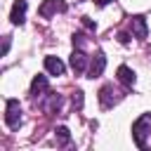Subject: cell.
<instances>
[{"mask_svg":"<svg viewBox=\"0 0 151 151\" xmlns=\"http://www.w3.org/2000/svg\"><path fill=\"white\" fill-rule=\"evenodd\" d=\"M73 104H76L78 109L83 106V92H80V90H78V92H73Z\"/></svg>","mask_w":151,"mask_h":151,"instance_id":"obj_13","label":"cell"},{"mask_svg":"<svg viewBox=\"0 0 151 151\" xmlns=\"http://www.w3.org/2000/svg\"><path fill=\"white\" fill-rule=\"evenodd\" d=\"M109 2H111V0H97V5H99V7H104V5H109Z\"/></svg>","mask_w":151,"mask_h":151,"instance_id":"obj_16","label":"cell"},{"mask_svg":"<svg viewBox=\"0 0 151 151\" xmlns=\"http://www.w3.org/2000/svg\"><path fill=\"white\" fill-rule=\"evenodd\" d=\"M57 137H59V142H61V144H66V142L71 139V134H68V130H66V127H57Z\"/></svg>","mask_w":151,"mask_h":151,"instance_id":"obj_12","label":"cell"},{"mask_svg":"<svg viewBox=\"0 0 151 151\" xmlns=\"http://www.w3.org/2000/svg\"><path fill=\"white\" fill-rule=\"evenodd\" d=\"M132 139L139 149L149 151L151 149V113H144L134 120L132 125Z\"/></svg>","mask_w":151,"mask_h":151,"instance_id":"obj_1","label":"cell"},{"mask_svg":"<svg viewBox=\"0 0 151 151\" xmlns=\"http://www.w3.org/2000/svg\"><path fill=\"white\" fill-rule=\"evenodd\" d=\"M118 40L125 45V42H130V35H127V33H118Z\"/></svg>","mask_w":151,"mask_h":151,"instance_id":"obj_14","label":"cell"},{"mask_svg":"<svg viewBox=\"0 0 151 151\" xmlns=\"http://www.w3.org/2000/svg\"><path fill=\"white\" fill-rule=\"evenodd\" d=\"M57 12H66V2H64V0H45V2L40 5V9H38V14H40L42 19H50V17L57 14Z\"/></svg>","mask_w":151,"mask_h":151,"instance_id":"obj_3","label":"cell"},{"mask_svg":"<svg viewBox=\"0 0 151 151\" xmlns=\"http://www.w3.org/2000/svg\"><path fill=\"white\" fill-rule=\"evenodd\" d=\"M118 99H120V94L113 90V85H104V87L99 90V104H101L104 109H111Z\"/></svg>","mask_w":151,"mask_h":151,"instance_id":"obj_4","label":"cell"},{"mask_svg":"<svg viewBox=\"0 0 151 151\" xmlns=\"http://www.w3.org/2000/svg\"><path fill=\"white\" fill-rule=\"evenodd\" d=\"M85 66H87V57H85V52H83L80 47L73 50V54H71V68H73L76 73H83Z\"/></svg>","mask_w":151,"mask_h":151,"instance_id":"obj_7","label":"cell"},{"mask_svg":"<svg viewBox=\"0 0 151 151\" xmlns=\"http://www.w3.org/2000/svg\"><path fill=\"white\" fill-rule=\"evenodd\" d=\"M42 92H47V78H45V76H35L33 83H31V94L38 97V94H42Z\"/></svg>","mask_w":151,"mask_h":151,"instance_id":"obj_11","label":"cell"},{"mask_svg":"<svg viewBox=\"0 0 151 151\" xmlns=\"http://www.w3.org/2000/svg\"><path fill=\"white\" fill-rule=\"evenodd\" d=\"M130 28L137 38H146L149 35V28H146V19L144 17H132L130 19Z\"/></svg>","mask_w":151,"mask_h":151,"instance_id":"obj_8","label":"cell"},{"mask_svg":"<svg viewBox=\"0 0 151 151\" xmlns=\"http://www.w3.org/2000/svg\"><path fill=\"white\" fill-rule=\"evenodd\" d=\"M5 123L9 130H17L21 125V106L19 99H7V113H5Z\"/></svg>","mask_w":151,"mask_h":151,"instance_id":"obj_2","label":"cell"},{"mask_svg":"<svg viewBox=\"0 0 151 151\" xmlns=\"http://www.w3.org/2000/svg\"><path fill=\"white\" fill-rule=\"evenodd\" d=\"M45 68H47L52 76H61V73L66 71V66H64V61H61L59 57H45Z\"/></svg>","mask_w":151,"mask_h":151,"instance_id":"obj_9","label":"cell"},{"mask_svg":"<svg viewBox=\"0 0 151 151\" xmlns=\"http://www.w3.org/2000/svg\"><path fill=\"white\" fill-rule=\"evenodd\" d=\"M26 0H14V5H12V14H9V19H12V24L14 26H21L24 24V19H26Z\"/></svg>","mask_w":151,"mask_h":151,"instance_id":"obj_6","label":"cell"},{"mask_svg":"<svg viewBox=\"0 0 151 151\" xmlns=\"http://www.w3.org/2000/svg\"><path fill=\"white\" fill-rule=\"evenodd\" d=\"M104 68H106V57H104V52H97V54L92 57V61H90L87 78H99V76L104 73Z\"/></svg>","mask_w":151,"mask_h":151,"instance_id":"obj_5","label":"cell"},{"mask_svg":"<svg viewBox=\"0 0 151 151\" xmlns=\"http://www.w3.org/2000/svg\"><path fill=\"white\" fill-rule=\"evenodd\" d=\"M118 80L125 85V87H132L134 85V71L130 68V66H118Z\"/></svg>","mask_w":151,"mask_h":151,"instance_id":"obj_10","label":"cell"},{"mask_svg":"<svg viewBox=\"0 0 151 151\" xmlns=\"http://www.w3.org/2000/svg\"><path fill=\"white\" fill-rule=\"evenodd\" d=\"M7 50H9V38H5V42H2V54H7Z\"/></svg>","mask_w":151,"mask_h":151,"instance_id":"obj_15","label":"cell"}]
</instances>
